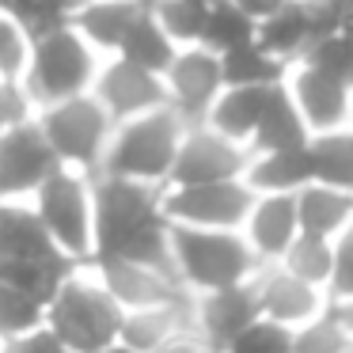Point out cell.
<instances>
[{
  "mask_svg": "<svg viewBox=\"0 0 353 353\" xmlns=\"http://www.w3.org/2000/svg\"><path fill=\"white\" fill-rule=\"evenodd\" d=\"M31 65V34L27 27H19L12 16L0 12V80H19Z\"/></svg>",
  "mask_w": 353,
  "mask_h": 353,
  "instance_id": "cell-34",
  "label": "cell"
},
{
  "mask_svg": "<svg viewBox=\"0 0 353 353\" xmlns=\"http://www.w3.org/2000/svg\"><path fill=\"white\" fill-rule=\"evenodd\" d=\"M145 8L148 0H88L69 23L84 34V42L99 57H114L122 50V39L130 34V27L137 23V16Z\"/></svg>",
  "mask_w": 353,
  "mask_h": 353,
  "instance_id": "cell-19",
  "label": "cell"
},
{
  "mask_svg": "<svg viewBox=\"0 0 353 353\" xmlns=\"http://www.w3.org/2000/svg\"><path fill=\"white\" fill-rule=\"evenodd\" d=\"M84 4H88V0H42V8H46L50 16L57 19V23H69V19L77 16Z\"/></svg>",
  "mask_w": 353,
  "mask_h": 353,
  "instance_id": "cell-41",
  "label": "cell"
},
{
  "mask_svg": "<svg viewBox=\"0 0 353 353\" xmlns=\"http://www.w3.org/2000/svg\"><path fill=\"white\" fill-rule=\"evenodd\" d=\"M312 141V130L304 125V118H300L296 103H292L289 88L274 84V92H270L266 107H262V118L259 125H254V137H251V156L254 152H281V148H300Z\"/></svg>",
  "mask_w": 353,
  "mask_h": 353,
  "instance_id": "cell-20",
  "label": "cell"
},
{
  "mask_svg": "<svg viewBox=\"0 0 353 353\" xmlns=\"http://www.w3.org/2000/svg\"><path fill=\"white\" fill-rule=\"evenodd\" d=\"M34 118V103L19 80H0V133Z\"/></svg>",
  "mask_w": 353,
  "mask_h": 353,
  "instance_id": "cell-37",
  "label": "cell"
},
{
  "mask_svg": "<svg viewBox=\"0 0 353 353\" xmlns=\"http://www.w3.org/2000/svg\"><path fill=\"white\" fill-rule=\"evenodd\" d=\"M224 65V88H254V84H281L289 65L277 61L259 39H247L239 42L236 50L221 54Z\"/></svg>",
  "mask_w": 353,
  "mask_h": 353,
  "instance_id": "cell-27",
  "label": "cell"
},
{
  "mask_svg": "<svg viewBox=\"0 0 353 353\" xmlns=\"http://www.w3.org/2000/svg\"><path fill=\"white\" fill-rule=\"evenodd\" d=\"M254 292H259L262 319L277 323V327H289V330L304 327L307 319H315V315H323L330 307V296L319 285L289 274L281 262H266L254 274Z\"/></svg>",
  "mask_w": 353,
  "mask_h": 353,
  "instance_id": "cell-14",
  "label": "cell"
},
{
  "mask_svg": "<svg viewBox=\"0 0 353 353\" xmlns=\"http://www.w3.org/2000/svg\"><path fill=\"white\" fill-rule=\"evenodd\" d=\"M186 327H194V296L179 300V304L125 312L118 342H125L130 350H137V353H152V350H160L171 334H179V330H186Z\"/></svg>",
  "mask_w": 353,
  "mask_h": 353,
  "instance_id": "cell-21",
  "label": "cell"
},
{
  "mask_svg": "<svg viewBox=\"0 0 353 353\" xmlns=\"http://www.w3.org/2000/svg\"><path fill=\"white\" fill-rule=\"evenodd\" d=\"M224 353H292V330L277 327L270 319H259L236 338Z\"/></svg>",
  "mask_w": 353,
  "mask_h": 353,
  "instance_id": "cell-35",
  "label": "cell"
},
{
  "mask_svg": "<svg viewBox=\"0 0 353 353\" xmlns=\"http://www.w3.org/2000/svg\"><path fill=\"white\" fill-rule=\"evenodd\" d=\"M99 353H137V350H130L125 342H114V345H107V350H99Z\"/></svg>",
  "mask_w": 353,
  "mask_h": 353,
  "instance_id": "cell-43",
  "label": "cell"
},
{
  "mask_svg": "<svg viewBox=\"0 0 353 353\" xmlns=\"http://www.w3.org/2000/svg\"><path fill=\"white\" fill-rule=\"evenodd\" d=\"M171 259L175 274L186 292L201 296L213 289L243 285L262 270L259 254L243 239V232L232 228H186L171 224Z\"/></svg>",
  "mask_w": 353,
  "mask_h": 353,
  "instance_id": "cell-4",
  "label": "cell"
},
{
  "mask_svg": "<svg viewBox=\"0 0 353 353\" xmlns=\"http://www.w3.org/2000/svg\"><path fill=\"white\" fill-rule=\"evenodd\" d=\"M251 163V148L239 141L216 133L213 125L198 122L186 125L183 145H179L175 168L168 186H194V183H224V179H243Z\"/></svg>",
  "mask_w": 353,
  "mask_h": 353,
  "instance_id": "cell-9",
  "label": "cell"
},
{
  "mask_svg": "<svg viewBox=\"0 0 353 353\" xmlns=\"http://www.w3.org/2000/svg\"><path fill=\"white\" fill-rule=\"evenodd\" d=\"M163 88H168V107L186 125L205 122L216 95L224 92L221 54H213L209 46H179V54L163 72Z\"/></svg>",
  "mask_w": 353,
  "mask_h": 353,
  "instance_id": "cell-10",
  "label": "cell"
},
{
  "mask_svg": "<svg viewBox=\"0 0 353 353\" xmlns=\"http://www.w3.org/2000/svg\"><path fill=\"white\" fill-rule=\"evenodd\" d=\"M251 201H254V190L247 186V179L163 186V216H168V224H186V228L239 232L247 213H251Z\"/></svg>",
  "mask_w": 353,
  "mask_h": 353,
  "instance_id": "cell-8",
  "label": "cell"
},
{
  "mask_svg": "<svg viewBox=\"0 0 353 353\" xmlns=\"http://www.w3.org/2000/svg\"><path fill=\"white\" fill-rule=\"evenodd\" d=\"M122 304L107 292V285L95 277L88 262L57 285V292L42 312V323L61 338L69 353H99L114 345L122 334Z\"/></svg>",
  "mask_w": 353,
  "mask_h": 353,
  "instance_id": "cell-2",
  "label": "cell"
},
{
  "mask_svg": "<svg viewBox=\"0 0 353 353\" xmlns=\"http://www.w3.org/2000/svg\"><path fill=\"white\" fill-rule=\"evenodd\" d=\"M247 186L254 194H296L312 183L307 145L281 148V152H254L247 163Z\"/></svg>",
  "mask_w": 353,
  "mask_h": 353,
  "instance_id": "cell-22",
  "label": "cell"
},
{
  "mask_svg": "<svg viewBox=\"0 0 353 353\" xmlns=\"http://www.w3.org/2000/svg\"><path fill=\"white\" fill-rule=\"evenodd\" d=\"M148 12L156 16V23L168 31V39L175 46H198L201 42L205 16H209L205 0H148Z\"/></svg>",
  "mask_w": 353,
  "mask_h": 353,
  "instance_id": "cell-29",
  "label": "cell"
},
{
  "mask_svg": "<svg viewBox=\"0 0 353 353\" xmlns=\"http://www.w3.org/2000/svg\"><path fill=\"white\" fill-rule=\"evenodd\" d=\"M334 312H338V319L345 323V330H350V338H353V300H345V304H334Z\"/></svg>",
  "mask_w": 353,
  "mask_h": 353,
  "instance_id": "cell-42",
  "label": "cell"
},
{
  "mask_svg": "<svg viewBox=\"0 0 353 353\" xmlns=\"http://www.w3.org/2000/svg\"><path fill=\"white\" fill-rule=\"evenodd\" d=\"M228 4H232L236 12H243V16L251 19L254 27H259L262 19H270L274 12H281L285 4H289V0H228Z\"/></svg>",
  "mask_w": 353,
  "mask_h": 353,
  "instance_id": "cell-40",
  "label": "cell"
},
{
  "mask_svg": "<svg viewBox=\"0 0 353 353\" xmlns=\"http://www.w3.org/2000/svg\"><path fill=\"white\" fill-rule=\"evenodd\" d=\"M285 88L312 133H327L353 122V80L315 69L307 61H292L285 72Z\"/></svg>",
  "mask_w": 353,
  "mask_h": 353,
  "instance_id": "cell-12",
  "label": "cell"
},
{
  "mask_svg": "<svg viewBox=\"0 0 353 353\" xmlns=\"http://www.w3.org/2000/svg\"><path fill=\"white\" fill-rule=\"evenodd\" d=\"M57 168L61 163L34 118L0 133V201H31Z\"/></svg>",
  "mask_w": 353,
  "mask_h": 353,
  "instance_id": "cell-11",
  "label": "cell"
},
{
  "mask_svg": "<svg viewBox=\"0 0 353 353\" xmlns=\"http://www.w3.org/2000/svg\"><path fill=\"white\" fill-rule=\"evenodd\" d=\"M183 133H186V122L171 107H156L148 114L130 118V122H118L114 133H110L107 152H103L99 175L168 186Z\"/></svg>",
  "mask_w": 353,
  "mask_h": 353,
  "instance_id": "cell-3",
  "label": "cell"
},
{
  "mask_svg": "<svg viewBox=\"0 0 353 353\" xmlns=\"http://www.w3.org/2000/svg\"><path fill=\"white\" fill-rule=\"evenodd\" d=\"M254 39H259L277 61H285V65L300 61V57L307 54V46L315 42V27H312V19H307L304 0H289L281 12L262 19V23L254 27Z\"/></svg>",
  "mask_w": 353,
  "mask_h": 353,
  "instance_id": "cell-25",
  "label": "cell"
},
{
  "mask_svg": "<svg viewBox=\"0 0 353 353\" xmlns=\"http://www.w3.org/2000/svg\"><path fill=\"white\" fill-rule=\"evenodd\" d=\"M338 353H353V338H350V342H345V345H342V350H338Z\"/></svg>",
  "mask_w": 353,
  "mask_h": 353,
  "instance_id": "cell-44",
  "label": "cell"
},
{
  "mask_svg": "<svg viewBox=\"0 0 353 353\" xmlns=\"http://www.w3.org/2000/svg\"><path fill=\"white\" fill-rule=\"evenodd\" d=\"M243 239L259 262H281L292 239L300 236V216H296V194H254L251 213L243 221Z\"/></svg>",
  "mask_w": 353,
  "mask_h": 353,
  "instance_id": "cell-17",
  "label": "cell"
},
{
  "mask_svg": "<svg viewBox=\"0 0 353 353\" xmlns=\"http://www.w3.org/2000/svg\"><path fill=\"white\" fill-rule=\"evenodd\" d=\"M330 262H334V239H323V236H307V232H300V236L292 239V247L285 251L281 266L289 270V274L304 277V281L319 285V289L327 292Z\"/></svg>",
  "mask_w": 353,
  "mask_h": 353,
  "instance_id": "cell-30",
  "label": "cell"
},
{
  "mask_svg": "<svg viewBox=\"0 0 353 353\" xmlns=\"http://www.w3.org/2000/svg\"><path fill=\"white\" fill-rule=\"evenodd\" d=\"M34 122H39L42 137L50 141V148H54L61 168L99 175L103 152H107L110 133H114V118L103 110V103L92 92L50 103V107H39L34 110Z\"/></svg>",
  "mask_w": 353,
  "mask_h": 353,
  "instance_id": "cell-6",
  "label": "cell"
},
{
  "mask_svg": "<svg viewBox=\"0 0 353 353\" xmlns=\"http://www.w3.org/2000/svg\"><path fill=\"white\" fill-rule=\"evenodd\" d=\"M42 312H46V307H42L31 292L0 285V342L42 327Z\"/></svg>",
  "mask_w": 353,
  "mask_h": 353,
  "instance_id": "cell-33",
  "label": "cell"
},
{
  "mask_svg": "<svg viewBox=\"0 0 353 353\" xmlns=\"http://www.w3.org/2000/svg\"><path fill=\"white\" fill-rule=\"evenodd\" d=\"M92 179L95 175L84 171L57 168L31 198L50 239L72 262H92Z\"/></svg>",
  "mask_w": 353,
  "mask_h": 353,
  "instance_id": "cell-7",
  "label": "cell"
},
{
  "mask_svg": "<svg viewBox=\"0 0 353 353\" xmlns=\"http://www.w3.org/2000/svg\"><path fill=\"white\" fill-rule=\"evenodd\" d=\"M345 342H350V330H345L342 319H338L334 304H330L323 315L307 319L304 327L292 330V353H338Z\"/></svg>",
  "mask_w": 353,
  "mask_h": 353,
  "instance_id": "cell-32",
  "label": "cell"
},
{
  "mask_svg": "<svg viewBox=\"0 0 353 353\" xmlns=\"http://www.w3.org/2000/svg\"><path fill=\"white\" fill-rule=\"evenodd\" d=\"M152 353H216V350L194 327H186V330H179V334H171L168 342H163L160 350H152Z\"/></svg>",
  "mask_w": 353,
  "mask_h": 353,
  "instance_id": "cell-39",
  "label": "cell"
},
{
  "mask_svg": "<svg viewBox=\"0 0 353 353\" xmlns=\"http://www.w3.org/2000/svg\"><path fill=\"white\" fill-rule=\"evenodd\" d=\"M95 259H125L175 274L163 186L110 175L92 179V262Z\"/></svg>",
  "mask_w": 353,
  "mask_h": 353,
  "instance_id": "cell-1",
  "label": "cell"
},
{
  "mask_svg": "<svg viewBox=\"0 0 353 353\" xmlns=\"http://www.w3.org/2000/svg\"><path fill=\"white\" fill-rule=\"evenodd\" d=\"M0 353H69V350H65L61 338L42 323V327L27 330V334H16V338H8V342H0Z\"/></svg>",
  "mask_w": 353,
  "mask_h": 353,
  "instance_id": "cell-38",
  "label": "cell"
},
{
  "mask_svg": "<svg viewBox=\"0 0 353 353\" xmlns=\"http://www.w3.org/2000/svg\"><path fill=\"white\" fill-rule=\"evenodd\" d=\"M327 296H330V304L353 300V224L334 236V262H330Z\"/></svg>",
  "mask_w": 353,
  "mask_h": 353,
  "instance_id": "cell-36",
  "label": "cell"
},
{
  "mask_svg": "<svg viewBox=\"0 0 353 353\" xmlns=\"http://www.w3.org/2000/svg\"><path fill=\"white\" fill-rule=\"evenodd\" d=\"M274 84H254V88H224L216 95L213 110L205 114V125H213L216 133L239 141V145H251L254 125L262 118V107H266Z\"/></svg>",
  "mask_w": 353,
  "mask_h": 353,
  "instance_id": "cell-23",
  "label": "cell"
},
{
  "mask_svg": "<svg viewBox=\"0 0 353 353\" xmlns=\"http://www.w3.org/2000/svg\"><path fill=\"white\" fill-rule=\"evenodd\" d=\"M247 39H254V23L243 16V12H236L228 0L209 4L205 31H201L198 46H209L213 54H228V50H236L239 42H247Z\"/></svg>",
  "mask_w": 353,
  "mask_h": 353,
  "instance_id": "cell-31",
  "label": "cell"
},
{
  "mask_svg": "<svg viewBox=\"0 0 353 353\" xmlns=\"http://www.w3.org/2000/svg\"><path fill=\"white\" fill-rule=\"evenodd\" d=\"M175 54H179V46L168 39V31L156 23V16L148 8L137 16V23L130 27V34L122 39V50H118V57H125V61L141 65L148 72H160V77L168 72Z\"/></svg>",
  "mask_w": 353,
  "mask_h": 353,
  "instance_id": "cell-28",
  "label": "cell"
},
{
  "mask_svg": "<svg viewBox=\"0 0 353 353\" xmlns=\"http://www.w3.org/2000/svg\"><path fill=\"white\" fill-rule=\"evenodd\" d=\"M99 65L103 57L88 46L84 34L72 23H57L42 31L39 39H31V65L23 72V88L34 110L92 92Z\"/></svg>",
  "mask_w": 353,
  "mask_h": 353,
  "instance_id": "cell-5",
  "label": "cell"
},
{
  "mask_svg": "<svg viewBox=\"0 0 353 353\" xmlns=\"http://www.w3.org/2000/svg\"><path fill=\"white\" fill-rule=\"evenodd\" d=\"M92 95L114 118V125L130 122L137 114H148L156 107H168V88H163L160 72H148L118 54L103 57L99 72H95V84H92Z\"/></svg>",
  "mask_w": 353,
  "mask_h": 353,
  "instance_id": "cell-13",
  "label": "cell"
},
{
  "mask_svg": "<svg viewBox=\"0 0 353 353\" xmlns=\"http://www.w3.org/2000/svg\"><path fill=\"white\" fill-rule=\"evenodd\" d=\"M205 4H213V0H205Z\"/></svg>",
  "mask_w": 353,
  "mask_h": 353,
  "instance_id": "cell-45",
  "label": "cell"
},
{
  "mask_svg": "<svg viewBox=\"0 0 353 353\" xmlns=\"http://www.w3.org/2000/svg\"><path fill=\"white\" fill-rule=\"evenodd\" d=\"M307 160H312V183L353 194V122L327 133H312Z\"/></svg>",
  "mask_w": 353,
  "mask_h": 353,
  "instance_id": "cell-26",
  "label": "cell"
},
{
  "mask_svg": "<svg viewBox=\"0 0 353 353\" xmlns=\"http://www.w3.org/2000/svg\"><path fill=\"white\" fill-rule=\"evenodd\" d=\"M296 216H300V232L334 239L342 228L353 224V194L323 183H307L304 190H296Z\"/></svg>",
  "mask_w": 353,
  "mask_h": 353,
  "instance_id": "cell-24",
  "label": "cell"
},
{
  "mask_svg": "<svg viewBox=\"0 0 353 353\" xmlns=\"http://www.w3.org/2000/svg\"><path fill=\"white\" fill-rule=\"evenodd\" d=\"M259 292H254V277L243 285H228V289H213L194 296V330L224 353L251 323H259Z\"/></svg>",
  "mask_w": 353,
  "mask_h": 353,
  "instance_id": "cell-16",
  "label": "cell"
},
{
  "mask_svg": "<svg viewBox=\"0 0 353 353\" xmlns=\"http://www.w3.org/2000/svg\"><path fill=\"white\" fill-rule=\"evenodd\" d=\"M95 270L107 292L122 304V312H137V307H160V304H179V300H190L194 292L183 289L175 274H163V270L141 266V262H125V259H95L88 262Z\"/></svg>",
  "mask_w": 353,
  "mask_h": 353,
  "instance_id": "cell-15",
  "label": "cell"
},
{
  "mask_svg": "<svg viewBox=\"0 0 353 353\" xmlns=\"http://www.w3.org/2000/svg\"><path fill=\"white\" fill-rule=\"evenodd\" d=\"M0 254L19 262H42V266L72 262L69 254L57 251L31 201H0Z\"/></svg>",
  "mask_w": 353,
  "mask_h": 353,
  "instance_id": "cell-18",
  "label": "cell"
}]
</instances>
